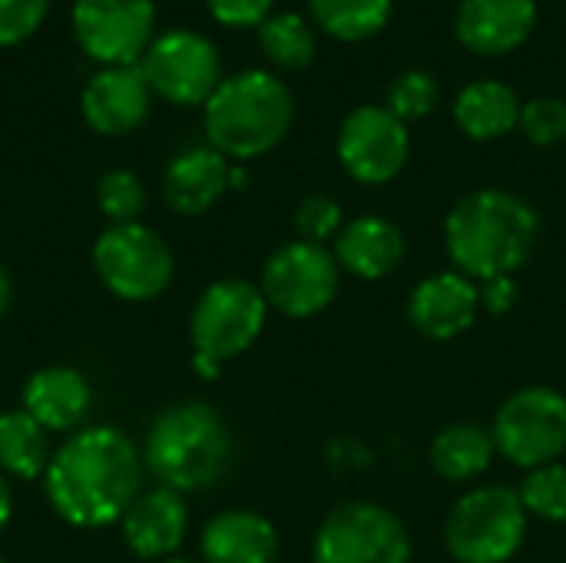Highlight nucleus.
<instances>
[{
    "label": "nucleus",
    "mask_w": 566,
    "mask_h": 563,
    "mask_svg": "<svg viewBox=\"0 0 566 563\" xmlns=\"http://www.w3.org/2000/svg\"><path fill=\"white\" fill-rule=\"evenodd\" d=\"M146 465L136 441L116 425H86L63 438L43 475V494L60 521L99 531L123 521L146 491Z\"/></svg>",
    "instance_id": "1"
},
{
    "label": "nucleus",
    "mask_w": 566,
    "mask_h": 563,
    "mask_svg": "<svg viewBox=\"0 0 566 563\" xmlns=\"http://www.w3.org/2000/svg\"><path fill=\"white\" fill-rule=\"evenodd\" d=\"M541 212L517 192L488 186L461 196L444 219V249L451 265L478 285L517 275L537 252Z\"/></svg>",
    "instance_id": "2"
},
{
    "label": "nucleus",
    "mask_w": 566,
    "mask_h": 563,
    "mask_svg": "<svg viewBox=\"0 0 566 563\" xmlns=\"http://www.w3.org/2000/svg\"><path fill=\"white\" fill-rule=\"evenodd\" d=\"M146 475L179 494L212 491L232 468L235 445L226 418L209 402H176L166 405L146 431L143 441Z\"/></svg>",
    "instance_id": "3"
},
{
    "label": "nucleus",
    "mask_w": 566,
    "mask_h": 563,
    "mask_svg": "<svg viewBox=\"0 0 566 563\" xmlns=\"http://www.w3.org/2000/svg\"><path fill=\"white\" fill-rule=\"evenodd\" d=\"M295 123V96L272 70H242L226 76L202 106L206 143L229 163H249L272 153Z\"/></svg>",
    "instance_id": "4"
},
{
    "label": "nucleus",
    "mask_w": 566,
    "mask_h": 563,
    "mask_svg": "<svg viewBox=\"0 0 566 563\" xmlns=\"http://www.w3.org/2000/svg\"><path fill=\"white\" fill-rule=\"evenodd\" d=\"M531 531V514L507 484L464 491L444 521V548L458 563H511Z\"/></svg>",
    "instance_id": "5"
},
{
    "label": "nucleus",
    "mask_w": 566,
    "mask_h": 563,
    "mask_svg": "<svg viewBox=\"0 0 566 563\" xmlns=\"http://www.w3.org/2000/svg\"><path fill=\"white\" fill-rule=\"evenodd\" d=\"M90 262L103 289L129 305L156 302L176 275L169 242L146 222L106 226L90 249Z\"/></svg>",
    "instance_id": "6"
},
{
    "label": "nucleus",
    "mask_w": 566,
    "mask_h": 563,
    "mask_svg": "<svg viewBox=\"0 0 566 563\" xmlns=\"http://www.w3.org/2000/svg\"><path fill=\"white\" fill-rule=\"evenodd\" d=\"M269 302L262 289L249 279H216L202 289L189 315L192 355L212 358L219 365L245 355L265 332Z\"/></svg>",
    "instance_id": "7"
},
{
    "label": "nucleus",
    "mask_w": 566,
    "mask_h": 563,
    "mask_svg": "<svg viewBox=\"0 0 566 563\" xmlns=\"http://www.w3.org/2000/svg\"><path fill=\"white\" fill-rule=\"evenodd\" d=\"M497 455L534 471L566 455V395L551 385H527L507 395L491 421Z\"/></svg>",
    "instance_id": "8"
},
{
    "label": "nucleus",
    "mask_w": 566,
    "mask_h": 563,
    "mask_svg": "<svg viewBox=\"0 0 566 563\" xmlns=\"http://www.w3.org/2000/svg\"><path fill=\"white\" fill-rule=\"evenodd\" d=\"M405 521L375 501H345L318 524L312 563H411Z\"/></svg>",
    "instance_id": "9"
},
{
    "label": "nucleus",
    "mask_w": 566,
    "mask_h": 563,
    "mask_svg": "<svg viewBox=\"0 0 566 563\" xmlns=\"http://www.w3.org/2000/svg\"><path fill=\"white\" fill-rule=\"evenodd\" d=\"M259 289L272 312L305 322L335 302L342 289V265L328 246L292 239L265 259Z\"/></svg>",
    "instance_id": "10"
},
{
    "label": "nucleus",
    "mask_w": 566,
    "mask_h": 563,
    "mask_svg": "<svg viewBox=\"0 0 566 563\" xmlns=\"http://www.w3.org/2000/svg\"><path fill=\"white\" fill-rule=\"evenodd\" d=\"M139 70L153 96L172 106H206V100L226 80L219 46L206 33L182 27L153 37L139 56Z\"/></svg>",
    "instance_id": "11"
},
{
    "label": "nucleus",
    "mask_w": 566,
    "mask_h": 563,
    "mask_svg": "<svg viewBox=\"0 0 566 563\" xmlns=\"http://www.w3.org/2000/svg\"><path fill=\"white\" fill-rule=\"evenodd\" d=\"M338 163L361 186H385L401 176L411 156V133L388 106H355L338 126Z\"/></svg>",
    "instance_id": "12"
},
{
    "label": "nucleus",
    "mask_w": 566,
    "mask_h": 563,
    "mask_svg": "<svg viewBox=\"0 0 566 563\" xmlns=\"http://www.w3.org/2000/svg\"><path fill=\"white\" fill-rule=\"evenodd\" d=\"M73 37L99 66H133L156 37V0H73Z\"/></svg>",
    "instance_id": "13"
},
{
    "label": "nucleus",
    "mask_w": 566,
    "mask_h": 563,
    "mask_svg": "<svg viewBox=\"0 0 566 563\" xmlns=\"http://www.w3.org/2000/svg\"><path fill=\"white\" fill-rule=\"evenodd\" d=\"M149 110H153V90L139 63L99 66L80 93V113L86 126L99 136L136 133L149 119Z\"/></svg>",
    "instance_id": "14"
},
{
    "label": "nucleus",
    "mask_w": 566,
    "mask_h": 563,
    "mask_svg": "<svg viewBox=\"0 0 566 563\" xmlns=\"http://www.w3.org/2000/svg\"><path fill=\"white\" fill-rule=\"evenodd\" d=\"M481 315V285L458 269L424 275L408 295V322L431 342L464 335Z\"/></svg>",
    "instance_id": "15"
},
{
    "label": "nucleus",
    "mask_w": 566,
    "mask_h": 563,
    "mask_svg": "<svg viewBox=\"0 0 566 563\" xmlns=\"http://www.w3.org/2000/svg\"><path fill=\"white\" fill-rule=\"evenodd\" d=\"M123 544L133 557L163 563L179 557L189 534V504L186 494L172 488H146L119 521Z\"/></svg>",
    "instance_id": "16"
},
{
    "label": "nucleus",
    "mask_w": 566,
    "mask_h": 563,
    "mask_svg": "<svg viewBox=\"0 0 566 563\" xmlns=\"http://www.w3.org/2000/svg\"><path fill=\"white\" fill-rule=\"evenodd\" d=\"M20 408L50 435H73L86 428L93 408V385L73 365L36 368L20 392Z\"/></svg>",
    "instance_id": "17"
},
{
    "label": "nucleus",
    "mask_w": 566,
    "mask_h": 563,
    "mask_svg": "<svg viewBox=\"0 0 566 563\" xmlns=\"http://www.w3.org/2000/svg\"><path fill=\"white\" fill-rule=\"evenodd\" d=\"M537 27V0H461L454 33L478 56H507L531 40Z\"/></svg>",
    "instance_id": "18"
},
{
    "label": "nucleus",
    "mask_w": 566,
    "mask_h": 563,
    "mask_svg": "<svg viewBox=\"0 0 566 563\" xmlns=\"http://www.w3.org/2000/svg\"><path fill=\"white\" fill-rule=\"evenodd\" d=\"M229 173L232 163L206 146H189L182 153H176L169 159V166L163 169V202L176 212V216H206L226 192H229Z\"/></svg>",
    "instance_id": "19"
},
{
    "label": "nucleus",
    "mask_w": 566,
    "mask_h": 563,
    "mask_svg": "<svg viewBox=\"0 0 566 563\" xmlns=\"http://www.w3.org/2000/svg\"><path fill=\"white\" fill-rule=\"evenodd\" d=\"M332 252H335L342 272H348L361 282H381L401 269V262L408 256V239L398 222L368 212V216L345 222V229L332 242Z\"/></svg>",
    "instance_id": "20"
},
{
    "label": "nucleus",
    "mask_w": 566,
    "mask_h": 563,
    "mask_svg": "<svg viewBox=\"0 0 566 563\" xmlns=\"http://www.w3.org/2000/svg\"><path fill=\"white\" fill-rule=\"evenodd\" d=\"M279 531L275 524L249 508H232L206 521L199 534L202 563H275Z\"/></svg>",
    "instance_id": "21"
},
{
    "label": "nucleus",
    "mask_w": 566,
    "mask_h": 563,
    "mask_svg": "<svg viewBox=\"0 0 566 563\" xmlns=\"http://www.w3.org/2000/svg\"><path fill=\"white\" fill-rule=\"evenodd\" d=\"M521 96L504 80H474L454 96V123L468 139L494 143L521 126Z\"/></svg>",
    "instance_id": "22"
},
{
    "label": "nucleus",
    "mask_w": 566,
    "mask_h": 563,
    "mask_svg": "<svg viewBox=\"0 0 566 563\" xmlns=\"http://www.w3.org/2000/svg\"><path fill=\"white\" fill-rule=\"evenodd\" d=\"M497 458V445L491 428L478 425V421H454L444 425L428 451V461L434 468V475L448 484H471L481 475H488V468Z\"/></svg>",
    "instance_id": "23"
},
{
    "label": "nucleus",
    "mask_w": 566,
    "mask_h": 563,
    "mask_svg": "<svg viewBox=\"0 0 566 563\" xmlns=\"http://www.w3.org/2000/svg\"><path fill=\"white\" fill-rule=\"evenodd\" d=\"M50 431H43L23 408L0 411V475L10 481H43L53 445Z\"/></svg>",
    "instance_id": "24"
},
{
    "label": "nucleus",
    "mask_w": 566,
    "mask_h": 563,
    "mask_svg": "<svg viewBox=\"0 0 566 563\" xmlns=\"http://www.w3.org/2000/svg\"><path fill=\"white\" fill-rule=\"evenodd\" d=\"M395 0H308V13L322 33L342 43H365L391 20Z\"/></svg>",
    "instance_id": "25"
},
{
    "label": "nucleus",
    "mask_w": 566,
    "mask_h": 563,
    "mask_svg": "<svg viewBox=\"0 0 566 563\" xmlns=\"http://www.w3.org/2000/svg\"><path fill=\"white\" fill-rule=\"evenodd\" d=\"M259 46L265 60L282 73H302L318 53L312 23L302 13H272L259 23Z\"/></svg>",
    "instance_id": "26"
},
{
    "label": "nucleus",
    "mask_w": 566,
    "mask_h": 563,
    "mask_svg": "<svg viewBox=\"0 0 566 563\" xmlns=\"http://www.w3.org/2000/svg\"><path fill=\"white\" fill-rule=\"evenodd\" d=\"M149 206L146 183L133 169H109L96 183V209L106 216L109 226L143 222V212Z\"/></svg>",
    "instance_id": "27"
},
{
    "label": "nucleus",
    "mask_w": 566,
    "mask_h": 563,
    "mask_svg": "<svg viewBox=\"0 0 566 563\" xmlns=\"http://www.w3.org/2000/svg\"><path fill=\"white\" fill-rule=\"evenodd\" d=\"M531 518L547 524H566V465L554 461L524 475L517 488Z\"/></svg>",
    "instance_id": "28"
},
{
    "label": "nucleus",
    "mask_w": 566,
    "mask_h": 563,
    "mask_svg": "<svg viewBox=\"0 0 566 563\" xmlns=\"http://www.w3.org/2000/svg\"><path fill=\"white\" fill-rule=\"evenodd\" d=\"M438 96H441V86L428 70H405L391 80L385 106L401 123H411V119H424L438 106Z\"/></svg>",
    "instance_id": "29"
},
{
    "label": "nucleus",
    "mask_w": 566,
    "mask_h": 563,
    "mask_svg": "<svg viewBox=\"0 0 566 563\" xmlns=\"http://www.w3.org/2000/svg\"><path fill=\"white\" fill-rule=\"evenodd\" d=\"M295 239L302 242H315V246H328L338 239V232L345 229V212L342 202L332 199L328 192H308L298 206H295Z\"/></svg>",
    "instance_id": "30"
},
{
    "label": "nucleus",
    "mask_w": 566,
    "mask_h": 563,
    "mask_svg": "<svg viewBox=\"0 0 566 563\" xmlns=\"http://www.w3.org/2000/svg\"><path fill=\"white\" fill-rule=\"evenodd\" d=\"M527 143L551 149L566 139V103L560 96H534L521 106V126Z\"/></svg>",
    "instance_id": "31"
},
{
    "label": "nucleus",
    "mask_w": 566,
    "mask_h": 563,
    "mask_svg": "<svg viewBox=\"0 0 566 563\" xmlns=\"http://www.w3.org/2000/svg\"><path fill=\"white\" fill-rule=\"evenodd\" d=\"M53 0H0V46L30 40L46 20Z\"/></svg>",
    "instance_id": "32"
},
{
    "label": "nucleus",
    "mask_w": 566,
    "mask_h": 563,
    "mask_svg": "<svg viewBox=\"0 0 566 563\" xmlns=\"http://www.w3.org/2000/svg\"><path fill=\"white\" fill-rule=\"evenodd\" d=\"M209 13L222 23V27H259L265 17H272L275 0H206Z\"/></svg>",
    "instance_id": "33"
},
{
    "label": "nucleus",
    "mask_w": 566,
    "mask_h": 563,
    "mask_svg": "<svg viewBox=\"0 0 566 563\" xmlns=\"http://www.w3.org/2000/svg\"><path fill=\"white\" fill-rule=\"evenodd\" d=\"M514 305H517V279L514 275L481 282V312L504 319L507 312H514Z\"/></svg>",
    "instance_id": "34"
},
{
    "label": "nucleus",
    "mask_w": 566,
    "mask_h": 563,
    "mask_svg": "<svg viewBox=\"0 0 566 563\" xmlns=\"http://www.w3.org/2000/svg\"><path fill=\"white\" fill-rule=\"evenodd\" d=\"M10 521H13V484L10 478L0 475V538L7 534Z\"/></svg>",
    "instance_id": "35"
},
{
    "label": "nucleus",
    "mask_w": 566,
    "mask_h": 563,
    "mask_svg": "<svg viewBox=\"0 0 566 563\" xmlns=\"http://www.w3.org/2000/svg\"><path fill=\"white\" fill-rule=\"evenodd\" d=\"M10 302H13V275H10L7 262L0 259V319L7 315Z\"/></svg>",
    "instance_id": "36"
},
{
    "label": "nucleus",
    "mask_w": 566,
    "mask_h": 563,
    "mask_svg": "<svg viewBox=\"0 0 566 563\" xmlns=\"http://www.w3.org/2000/svg\"><path fill=\"white\" fill-rule=\"evenodd\" d=\"M192 368H196V375L206 378V382H216V378L222 375V365L212 362V358H202V355H192Z\"/></svg>",
    "instance_id": "37"
},
{
    "label": "nucleus",
    "mask_w": 566,
    "mask_h": 563,
    "mask_svg": "<svg viewBox=\"0 0 566 563\" xmlns=\"http://www.w3.org/2000/svg\"><path fill=\"white\" fill-rule=\"evenodd\" d=\"M249 186V173L242 163H232V173H229V189H245Z\"/></svg>",
    "instance_id": "38"
},
{
    "label": "nucleus",
    "mask_w": 566,
    "mask_h": 563,
    "mask_svg": "<svg viewBox=\"0 0 566 563\" xmlns=\"http://www.w3.org/2000/svg\"><path fill=\"white\" fill-rule=\"evenodd\" d=\"M163 563H202V561H192V557H182V554H179V557H169V561H163Z\"/></svg>",
    "instance_id": "39"
},
{
    "label": "nucleus",
    "mask_w": 566,
    "mask_h": 563,
    "mask_svg": "<svg viewBox=\"0 0 566 563\" xmlns=\"http://www.w3.org/2000/svg\"><path fill=\"white\" fill-rule=\"evenodd\" d=\"M0 563H7V557H3V554H0Z\"/></svg>",
    "instance_id": "40"
}]
</instances>
